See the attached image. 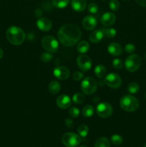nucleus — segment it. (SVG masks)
I'll return each mask as SVG.
<instances>
[{
  "label": "nucleus",
  "mask_w": 146,
  "mask_h": 147,
  "mask_svg": "<svg viewBox=\"0 0 146 147\" xmlns=\"http://www.w3.org/2000/svg\"><path fill=\"white\" fill-rule=\"evenodd\" d=\"M81 35L80 29L73 24H64L58 32V39L60 42L63 45L67 47L77 44Z\"/></svg>",
  "instance_id": "nucleus-1"
},
{
  "label": "nucleus",
  "mask_w": 146,
  "mask_h": 147,
  "mask_svg": "<svg viewBox=\"0 0 146 147\" xmlns=\"http://www.w3.org/2000/svg\"><path fill=\"white\" fill-rule=\"evenodd\" d=\"M7 38L11 44L14 45H19L24 41L26 37L25 32L20 27L11 26L9 27L6 32Z\"/></svg>",
  "instance_id": "nucleus-2"
},
{
  "label": "nucleus",
  "mask_w": 146,
  "mask_h": 147,
  "mask_svg": "<svg viewBox=\"0 0 146 147\" xmlns=\"http://www.w3.org/2000/svg\"><path fill=\"white\" fill-rule=\"evenodd\" d=\"M120 107L127 112L135 111L139 107V101L134 96L127 95L123 96L120 100Z\"/></svg>",
  "instance_id": "nucleus-3"
},
{
  "label": "nucleus",
  "mask_w": 146,
  "mask_h": 147,
  "mask_svg": "<svg viewBox=\"0 0 146 147\" xmlns=\"http://www.w3.org/2000/svg\"><path fill=\"white\" fill-rule=\"evenodd\" d=\"M42 45L43 48L50 53L57 52L59 47L58 41L54 37L50 35L45 36L42 40Z\"/></svg>",
  "instance_id": "nucleus-4"
},
{
  "label": "nucleus",
  "mask_w": 146,
  "mask_h": 147,
  "mask_svg": "<svg viewBox=\"0 0 146 147\" xmlns=\"http://www.w3.org/2000/svg\"><path fill=\"white\" fill-rule=\"evenodd\" d=\"M62 142L67 147H77L81 142V138L76 134L67 132L62 136Z\"/></svg>",
  "instance_id": "nucleus-5"
},
{
  "label": "nucleus",
  "mask_w": 146,
  "mask_h": 147,
  "mask_svg": "<svg viewBox=\"0 0 146 147\" xmlns=\"http://www.w3.org/2000/svg\"><path fill=\"white\" fill-rule=\"evenodd\" d=\"M141 65V58L138 55H132L126 58L125 66L129 72H135Z\"/></svg>",
  "instance_id": "nucleus-6"
},
{
  "label": "nucleus",
  "mask_w": 146,
  "mask_h": 147,
  "mask_svg": "<svg viewBox=\"0 0 146 147\" xmlns=\"http://www.w3.org/2000/svg\"><path fill=\"white\" fill-rule=\"evenodd\" d=\"M81 89L85 94H92L97 89V82L93 78H85L81 83Z\"/></svg>",
  "instance_id": "nucleus-7"
},
{
  "label": "nucleus",
  "mask_w": 146,
  "mask_h": 147,
  "mask_svg": "<svg viewBox=\"0 0 146 147\" xmlns=\"http://www.w3.org/2000/svg\"><path fill=\"white\" fill-rule=\"evenodd\" d=\"M104 83L110 88H117L121 86L122 79L119 75L115 73H110L107 76H106Z\"/></svg>",
  "instance_id": "nucleus-8"
},
{
  "label": "nucleus",
  "mask_w": 146,
  "mask_h": 147,
  "mask_svg": "<svg viewBox=\"0 0 146 147\" xmlns=\"http://www.w3.org/2000/svg\"><path fill=\"white\" fill-rule=\"evenodd\" d=\"M96 111L98 116H100L102 118L109 117L112 115L113 111V107L111 105L106 102H102L97 105V109H96Z\"/></svg>",
  "instance_id": "nucleus-9"
},
{
  "label": "nucleus",
  "mask_w": 146,
  "mask_h": 147,
  "mask_svg": "<svg viewBox=\"0 0 146 147\" xmlns=\"http://www.w3.org/2000/svg\"><path fill=\"white\" fill-rule=\"evenodd\" d=\"M77 65L82 71H87L92 67V60L86 55H81L77 59Z\"/></svg>",
  "instance_id": "nucleus-10"
},
{
  "label": "nucleus",
  "mask_w": 146,
  "mask_h": 147,
  "mask_svg": "<svg viewBox=\"0 0 146 147\" xmlns=\"http://www.w3.org/2000/svg\"><path fill=\"white\" fill-rule=\"evenodd\" d=\"M54 76L59 80H66L70 76V70L64 66H59L54 68Z\"/></svg>",
  "instance_id": "nucleus-11"
},
{
  "label": "nucleus",
  "mask_w": 146,
  "mask_h": 147,
  "mask_svg": "<svg viewBox=\"0 0 146 147\" xmlns=\"http://www.w3.org/2000/svg\"><path fill=\"white\" fill-rule=\"evenodd\" d=\"M82 25L87 30H92L97 26V20L94 16L88 15L83 19Z\"/></svg>",
  "instance_id": "nucleus-12"
},
{
  "label": "nucleus",
  "mask_w": 146,
  "mask_h": 147,
  "mask_svg": "<svg viewBox=\"0 0 146 147\" xmlns=\"http://www.w3.org/2000/svg\"><path fill=\"white\" fill-rule=\"evenodd\" d=\"M37 27L42 31L47 32L51 30L52 27V22L49 19L45 18V17H40L37 21Z\"/></svg>",
  "instance_id": "nucleus-13"
},
{
  "label": "nucleus",
  "mask_w": 146,
  "mask_h": 147,
  "mask_svg": "<svg viewBox=\"0 0 146 147\" xmlns=\"http://www.w3.org/2000/svg\"><path fill=\"white\" fill-rule=\"evenodd\" d=\"M71 99L68 96L66 95H61L59 96L56 100V103H57V106L60 107V109H68L70 106H71Z\"/></svg>",
  "instance_id": "nucleus-14"
},
{
  "label": "nucleus",
  "mask_w": 146,
  "mask_h": 147,
  "mask_svg": "<svg viewBox=\"0 0 146 147\" xmlns=\"http://www.w3.org/2000/svg\"><path fill=\"white\" fill-rule=\"evenodd\" d=\"M116 20L115 14L113 12H106L102 16L101 23L104 26H111Z\"/></svg>",
  "instance_id": "nucleus-15"
},
{
  "label": "nucleus",
  "mask_w": 146,
  "mask_h": 147,
  "mask_svg": "<svg viewBox=\"0 0 146 147\" xmlns=\"http://www.w3.org/2000/svg\"><path fill=\"white\" fill-rule=\"evenodd\" d=\"M104 30H94L90 33L89 35V40L92 43H97L102 40L104 37Z\"/></svg>",
  "instance_id": "nucleus-16"
},
{
  "label": "nucleus",
  "mask_w": 146,
  "mask_h": 147,
  "mask_svg": "<svg viewBox=\"0 0 146 147\" xmlns=\"http://www.w3.org/2000/svg\"><path fill=\"white\" fill-rule=\"evenodd\" d=\"M107 50L110 55L113 56L120 55L123 53V47L117 42H112L109 45Z\"/></svg>",
  "instance_id": "nucleus-17"
},
{
  "label": "nucleus",
  "mask_w": 146,
  "mask_h": 147,
  "mask_svg": "<svg viewBox=\"0 0 146 147\" xmlns=\"http://www.w3.org/2000/svg\"><path fill=\"white\" fill-rule=\"evenodd\" d=\"M71 6L76 11H82L87 7L86 0H72Z\"/></svg>",
  "instance_id": "nucleus-18"
},
{
  "label": "nucleus",
  "mask_w": 146,
  "mask_h": 147,
  "mask_svg": "<svg viewBox=\"0 0 146 147\" xmlns=\"http://www.w3.org/2000/svg\"><path fill=\"white\" fill-rule=\"evenodd\" d=\"M49 91L50 93L53 95L57 94L60 92V88H61V86H60V83L55 80L50 82V85H49Z\"/></svg>",
  "instance_id": "nucleus-19"
},
{
  "label": "nucleus",
  "mask_w": 146,
  "mask_h": 147,
  "mask_svg": "<svg viewBox=\"0 0 146 147\" xmlns=\"http://www.w3.org/2000/svg\"><path fill=\"white\" fill-rule=\"evenodd\" d=\"M107 70L103 65H98L94 67V74L99 78H102L105 76Z\"/></svg>",
  "instance_id": "nucleus-20"
},
{
  "label": "nucleus",
  "mask_w": 146,
  "mask_h": 147,
  "mask_svg": "<svg viewBox=\"0 0 146 147\" xmlns=\"http://www.w3.org/2000/svg\"><path fill=\"white\" fill-rule=\"evenodd\" d=\"M94 147H110V142L107 138H99L94 143Z\"/></svg>",
  "instance_id": "nucleus-21"
},
{
  "label": "nucleus",
  "mask_w": 146,
  "mask_h": 147,
  "mask_svg": "<svg viewBox=\"0 0 146 147\" xmlns=\"http://www.w3.org/2000/svg\"><path fill=\"white\" fill-rule=\"evenodd\" d=\"M77 51L80 53H85L90 49V45L87 41H82L77 45Z\"/></svg>",
  "instance_id": "nucleus-22"
},
{
  "label": "nucleus",
  "mask_w": 146,
  "mask_h": 147,
  "mask_svg": "<svg viewBox=\"0 0 146 147\" xmlns=\"http://www.w3.org/2000/svg\"><path fill=\"white\" fill-rule=\"evenodd\" d=\"M77 131L80 137L85 138L89 133V128L87 125L81 124L77 129Z\"/></svg>",
  "instance_id": "nucleus-23"
},
{
  "label": "nucleus",
  "mask_w": 146,
  "mask_h": 147,
  "mask_svg": "<svg viewBox=\"0 0 146 147\" xmlns=\"http://www.w3.org/2000/svg\"><path fill=\"white\" fill-rule=\"evenodd\" d=\"M94 109L93 106L90 105H87L82 109V115L85 117H90L94 114Z\"/></svg>",
  "instance_id": "nucleus-24"
},
{
  "label": "nucleus",
  "mask_w": 146,
  "mask_h": 147,
  "mask_svg": "<svg viewBox=\"0 0 146 147\" xmlns=\"http://www.w3.org/2000/svg\"><path fill=\"white\" fill-rule=\"evenodd\" d=\"M85 100V96L83 93H77L73 96L72 100L74 103L76 104H81Z\"/></svg>",
  "instance_id": "nucleus-25"
},
{
  "label": "nucleus",
  "mask_w": 146,
  "mask_h": 147,
  "mask_svg": "<svg viewBox=\"0 0 146 147\" xmlns=\"http://www.w3.org/2000/svg\"><path fill=\"white\" fill-rule=\"evenodd\" d=\"M70 0H52V4L57 8H64L68 5Z\"/></svg>",
  "instance_id": "nucleus-26"
},
{
  "label": "nucleus",
  "mask_w": 146,
  "mask_h": 147,
  "mask_svg": "<svg viewBox=\"0 0 146 147\" xmlns=\"http://www.w3.org/2000/svg\"><path fill=\"white\" fill-rule=\"evenodd\" d=\"M139 88H140L139 85L137 83L133 82V83H130L127 86V91L130 93H136L139 90Z\"/></svg>",
  "instance_id": "nucleus-27"
},
{
  "label": "nucleus",
  "mask_w": 146,
  "mask_h": 147,
  "mask_svg": "<svg viewBox=\"0 0 146 147\" xmlns=\"http://www.w3.org/2000/svg\"><path fill=\"white\" fill-rule=\"evenodd\" d=\"M111 142L115 145H120L123 144V139L120 135L114 134L111 136Z\"/></svg>",
  "instance_id": "nucleus-28"
},
{
  "label": "nucleus",
  "mask_w": 146,
  "mask_h": 147,
  "mask_svg": "<svg viewBox=\"0 0 146 147\" xmlns=\"http://www.w3.org/2000/svg\"><path fill=\"white\" fill-rule=\"evenodd\" d=\"M104 30V34L106 37H109V38H113L116 36L117 32L114 28H107V29H103Z\"/></svg>",
  "instance_id": "nucleus-29"
},
{
  "label": "nucleus",
  "mask_w": 146,
  "mask_h": 147,
  "mask_svg": "<svg viewBox=\"0 0 146 147\" xmlns=\"http://www.w3.org/2000/svg\"><path fill=\"white\" fill-rule=\"evenodd\" d=\"M53 56L52 55L50 54V53H43L41 55V57H40V59L42 62H44V63H48L49 61L52 59Z\"/></svg>",
  "instance_id": "nucleus-30"
},
{
  "label": "nucleus",
  "mask_w": 146,
  "mask_h": 147,
  "mask_svg": "<svg viewBox=\"0 0 146 147\" xmlns=\"http://www.w3.org/2000/svg\"><path fill=\"white\" fill-rule=\"evenodd\" d=\"M113 65L115 69H122L123 67V62L121 59L115 58L113 61Z\"/></svg>",
  "instance_id": "nucleus-31"
},
{
  "label": "nucleus",
  "mask_w": 146,
  "mask_h": 147,
  "mask_svg": "<svg viewBox=\"0 0 146 147\" xmlns=\"http://www.w3.org/2000/svg\"><path fill=\"white\" fill-rule=\"evenodd\" d=\"M109 7L113 11H117L120 7V4L117 0H110L109 2Z\"/></svg>",
  "instance_id": "nucleus-32"
},
{
  "label": "nucleus",
  "mask_w": 146,
  "mask_h": 147,
  "mask_svg": "<svg viewBox=\"0 0 146 147\" xmlns=\"http://www.w3.org/2000/svg\"><path fill=\"white\" fill-rule=\"evenodd\" d=\"M98 6L95 3H91L87 7V9H88L89 12L92 13V14H95L98 11Z\"/></svg>",
  "instance_id": "nucleus-33"
},
{
  "label": "nucleus",
  "mask_w": 146,
  "mask_h": 147,
  "mask_svg": "<svg viewBox=\"0 0 146 147\" xmlns=\"http://www.w3.org/2000/svg\"><path fill=\"white\" fill-rule=\"evenodd\" d=\"M69 113L72 117L77 118L80 115V110L77 107H72L69 111Z\"/></svg>",
  "instance_id": "nucleus-34"
},
{
  "label": "nucleus",
  "mask_w": 146,
  "mask_h": 147,
  "mask_svg": "<svg viewBox=\"0 0 146 147\" xmlns=\"http://www.w3.org/2000/svg\"><path fill=\"white\" fill-rule=\"evenodd\" d=\"M125 50L127 53H133L135 50V46L133 44H132V43H128L125 47Z\"/></svg>",
  "instance_id": "nucleus-35"
},
{
  "label": "nucleus",
  "mask_w": 146,
  "mask_h": 147,
  "mask_svg": "<svg viewBox=\"0 0 146 147\" xmlns=\"http://www.w3.org/2000/svg\"><path fill=\"white\" fill-rule=\"evenodd\" d=\"M72 78L74 80L76 81H78V80H80L83 78V73L82 72L77 71L75 73H73Z\"/></svg>",
  "instance_id": "nucleus-36"
},
{
  "label": "nucleus",
  "mask_w": 146,
  "mask_h": 147,
  "mask_svg": "<svg viewBox=\"0 0 146 147\" xmlns=\"http://www.w3.org/2000/svg\"><path fill=\"white\" fill-rule=\"evenodd\" d=\"M65 125L67 127L72 128L73 126V121L71 119H65Z\"/></svg>",
  "instance_id": "nucleus-37"
},
{
  "label": "nucleus",
  "mask_w": 146,
  "mask_h": 147,
  "mask_svg": "<svg viewBox=\"0 0 146 147\" xmlns=\"http://www.w3.org/2000/svg\"><path fill=\"white\" fill-rule=\"evenodd\" d=\"M135 1L141 7H146V0H135Z\"/></svg>",
  "instance_id": "nucleus-38"
},
{
  "label": "nucleus",
  "mask_w": 146,
  "mask_h": 147,
  "mask_svg": "<svg viewBox=\"0 0 146 147\" xmlns=\"http://www.w3.org/2000/svg\"><path fill=\"white\" fill-rule=\"evenodd\" d=\"M43 12L42 11L41 9H37L35 10V11H34V14H35L36 17H41V16L42 15Z\"/></svg>",
  "instance_id": "nucleus-39"
},
{
  "label": "nucleus",
  "mask_w": 146,
  "mask_h": 147,
  "mask_svg": "<svg viewBox=\"0 0 146 147\" xmlns=\"http://www.w3.org/2000/svg\"><path fill=\"white\" fill-rule=\"evenodd\" d=\"M3 55H4V52H3L2 49L0 48V59L2 58Z\"/></svg>",
  "instance_id": "nucleus-40"
},
{
  "label": "nucleus",
  "mask_w": 146,
  "mask_h": 147,
  "mask_svg": "<svg viewBox=\"0 0 146 147\" xmlns=\"http://www.w3.org/2000/svg\"><path fill=\"white\" fill-rule=\"evenodd\" d=\"M79 147H88V146H79Z\"/></svg>",
  "instance_id": "nucleus-41"
},
{
  "label": "nucleus",
  "mask_w": 146,
  "mask_h": 147,
  "mask_svg": "<svg viewBox=\"0 0 146 147\" xmlns=\"http://www.w3.org/2000/svg\"><path fill=\"white\" fill-rule=\"evenodd\" d=\"M144 147H146V144H145L144 145Z\"/></svg>",
  "instance_id": "nucleus-42"
},
{
  "label": "nucleus",
  "mask_w": 146,
  "mask_h": 147,
  "mask_svg": "<svg viewBox=\"0 0 146 147\" xmlns=\"http://www.w3.org/2000/svg\"><path fill=\"white\" fill-rule=\"evenodd\" d=\"M145 98H146V93H145Z\"/></svg>",
  "instance_id": "nucleus-43"
},
{
  "label": "nucleus",
  "mask_w": 146,
  "mask_h": 147,
  "mask_svg": "<svg viewBox=\"0 0 146 147\" xmlns=\"http://www.w3.org/2000/svg\"><path fill=\"white\" fill-rule=\"evenodd\" d=\"M102 1H106V0H102Z\"/></svg>",
  "instance_id": "nucleus-44"
}]
</instances>
